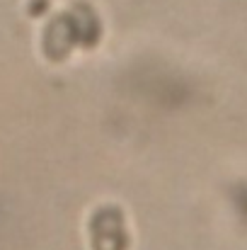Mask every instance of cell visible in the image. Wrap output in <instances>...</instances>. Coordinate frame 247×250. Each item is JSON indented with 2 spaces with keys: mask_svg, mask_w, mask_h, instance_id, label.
I'll list each match as a JSON object with an SVG mask.
<instances>
[{
  "mask_svg": "<svg viewBox=\"0 0 247 250\" xmlns=\"http://www.w3.org/2000/svg\"><path fill=\"white\" fill-rule=\"evenodd\" d=\"M73 15L56 17L44 34V54L49 61H63L78 44L92 46L99 39V22L90 12V7H76Z\"/></svg>",
  "mask_w": 247,
  "mask_h": 250,
  "instance_id": "1",
  "label": "cell"
},
{
  "mask_svg": "<svg viewBox=\"0 0 247 250\" xmlns=\"http://www.w3.org/2000/svg\"><path fill=\"white\" fill-rule=\"evenodd\" d=\"M90 246L92 250H129L131 236L126 229V216L119 207L104 204L90 219Z\"/></svg>",
  "mask_w": 247,
  "mask_h": 250,
  "instance_id": "2",
  "label": "cell"
}]
</instances>
